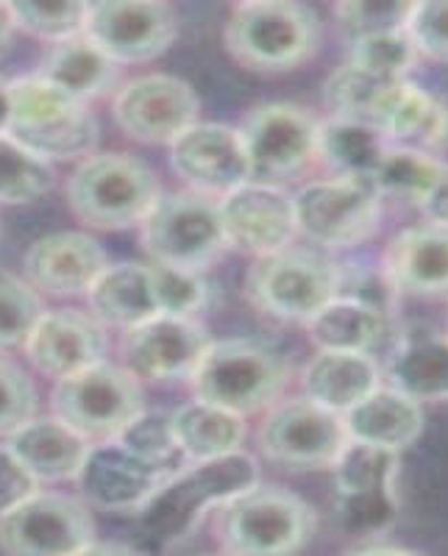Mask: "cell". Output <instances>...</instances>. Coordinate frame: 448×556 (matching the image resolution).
Returning a JSON list of instances; mask_svg holds the SVG:
<instances>
[{"instance_id":"cell-44","label":"cell","mask_w":448,"mask_h":556,"mask_svg":"<svg viewBox=\"0 0 448 556\" xmlns=\"http://www.w3.org/2000/svg\"><path fill=\"white\" fill-rule=\"evenodd\" d=\"M157 267L159 281V304L162 315L167 317H192L207 304V285L198 273L173 270V267Z\"/></svg>"},{"instance_id":"cell-39","label":"cell","mask_w":448,"mask_h":556,"mask_svg":"<svg viewBox=\"0 0 448 556\" xmlns=\"http://www.w3.org/2000/svg\"><path fill=\"white\" fill-rule=\"evenodd\" d=\"M42 315V301L28 281L0 276V351L26 345Z\"/></svg>"},{"instance_id":"cell-2","label":"cell","mask_w":448,"mask_h":556,"mask_svg":"<svg viewBox=\"0 0 448 556\" xmlns=\"http://www.w3.org/2000/svg\"><path fill=\"white\" fill-rule=\"evenodd\" d=\"M228 53L257 73H287L310 62L321 48V17L290 0H251L234 7L226 20Z\"/></svg>"},{"instance_id":"cell-4","label":"cell","mask_w":448,"mask_h":556,"mask_svg":"<svg viewBox=\"0 0 448 556\" xmlns=\"http://www.w3.org/2000/svg\"><path fill=\"white\" fill-rule=\"evenodd\" d=\"M162 198L146 162L126 153H92L67 181V203L82 223L101 231L137 226Z\"/></svg>"},{"instance_id":"cell-5","label":"cell","mask_w":448,"mask_h":556,"mask_svg":"<svg viewBox=\"0 0 448 556\" xmlns=\"http://www.w3.org/2000/svg\"><path fill=\"white\" fill-rule=\"evenodd\" d=\"M315 509L301 495L253 484L221 506V543L228 556H296L315 534Z\"/></svg>"},{"instance_id":"cell-31","label":"cell","mask_w":448,"mask_h":556,"mask_svg":"<svg viewBox=\"0 0 448 556\" xmlns=\"http://www.w3.org/2000/svg\"><path fill=\"white\" fill-rule=\"evenodd\" d=\"M173 434L182 448L184 459L207 462L217 456L237 454L246 437V424L240 415L221 409V406L190 401L171 415Z\"/></svg>"},{"instance_id":"cell-32","label":"cell","mask_w":448,"mask_h":556,"mask_svg":"<svg viewBox=\"0 0 448 556\" xmlns=\"http://www.w3.org/2000/svg\"><path fill=\"white\" fill-rule=\"evenodd\" d=\"M405 81L407 78H398V81L396 78H379L353 67V64H343L323 84V101L335 117L365 123V126L382 131L387 112H390Z\"/></svg>"},{"instance_id":"cell-49","label":"cell","mask_w":448,"mask_h":556,"mask_svg":"<svg viewBox=\"0 0 448 556\" xmlns=\"http://www.w3.org/2000/svg\"><path fill=\"white\" fill-rule=\"evenodd\" d=\"M12 121V81L0 76V134H9Z\"/></svg>"},{"instance_id":"cell-48","label":"cell","mask_w":448,"mask_h":556,"mask_svg":"<svg viewBox=\"0 0 448 556\" xmlns=\"http://www.w3.org/2000/svg\"><path fill=\"white\" fill-rule=\"evenodd\" d=\"M14 14H12V3H0V56L9 51V42H12L14 34Z\"/></svg>"},{"instance_id":"cell-35","label":"cell","mask_w":448,"mask_h":556,"mask_svg":"<svg viewBox=\"0 0 448 556\" xmlns=\"http://www.w3.org/2000/svg\"><path fill=\"white\" fill-rule=\"evenodd\" d=\"M53 187V167L42 156L0 134V203L17 206L42 198Z\"/></svg>"},{"instance_id":"cell-24","label":"cell","mask_w":448,"mask_h":556,"mask_svg":"<svg viewBox=\"0 0 448 556\" xmlns=\"http://www.w3.org/2000/svg\"><path fill=\"white\" fill-rule=\"evenodd\" d=\"M7 448L39 481L78 479L92 445L53 417H34L9 437Z\"/></svg>"},{"instance_id":"cell-13","label":"cell","mask_w":448,"mask_h":556,"mask_svg":"<svg viewBox=\"0 0 448 556\" xmlns=\"http://www.w3.org/2000/svg\"><path fill=\"white\" fill-rule=\"evenodd\" d=\"M237 131L251 162V181L278 187L318 159L321 123L296 103H262Z\"/></svg>"},{"instance_id":"cell-25","label":"cell","mask_w":448,"mask_h":556,"mask_svg":"<svg viewBox=\"0 0 448 556\" xmlns=\"http://www.w3.org/2000/svg\"><path fill=\"white\" fill-rule=\"evenodd\" d=\"M87 298L92 306V317L101 326H117V329L132 331L153 317H162L157 267L153 265H137V262L109 265Z\"/></svg>"},{"instance_id":"cell-17","label":"cell","mask_w":448,"mask_h":556,"mask_svg":"<svg viewBox=\"0 0 448 556\" xmlns=\"http://www.w3.org/2000/svg\"><path fill=\"white\" fill-rule=\"evenodd\" d=\"M228 248L257 260L287 251L298 237L296 203L276 184L248 181L217 201Z\"/></svg>"},{"instance_id":"cell-1","label":"cell","mask_w":448,"mask_h":556,"mask_svg":"<svg viewBox=\"0 0 448 556\" xmlns=\"http://www.w3.org/2000/svg\"><path fill=\"white\" fill-rule=\"evenodd\" d=\"M253 484H259V465L246 451L192 462L176 470L139 509V529L157 548H173L190 538L209 509H221Z\"/></svg>"},{"instance_id":"cell-20","label":"cell","mask_w":448,"mask_h":556,"mask_svg":"<svg viewBox=\"0 0 448 556\" xmlns=\"http://www.w3.org/2000/svg\"><path fill=\"white\" fill-rule=\"evenodd\" d=\"M173 473L139 459L121 443L92 445L78 473L82 495L107 513H139Z\"/></svg>"},{"instance_id":"cell-37","label":"cell","mask_w":448,"mask_h":556,"mask_svg":"<svg viewBox=\"0 0 448 556\" xmlns=\"http://www.w3.org/2000/svg\"><path fill=\"white\" fill-rule=\"evenodd\" d=\"M114 443H121L139 459L151 462L167 473H176L184 468V454L176 443L173 420L167 412H142V415L134 417Z\"/></svg>"},{"instance_id":"cell-21","label":"cell","mask_w":448,"mask_h":556,"mask_svg":"<svg viewBox=\"0 0 448 556\" xmlns=\"http://www.w3.org/2000/svg\"><path fill=\"white\" fill-rule=\"evenodd\" d=\"M23 348L39 374L62 381L107 362V331L87 312H45Z\"/></svg>"},{"instance_id":"cell-6","label":"cell","mask_w":448,"mask_h":556,"mask_svg":"<svg viewBox=\"0 0 448 556\" xmlns=\"http://www.w3.org/2000/svg\"><path fill=\"white\" fill-rule=\"evenodd\" d=\"M9 137L20 146L51 159L89 156L98 146V121L87 103L76 101L39 76L12 81V121Z\"/></svg>"},{"instance_id":"cell-27","label":"cell","mask_w":448,"mask_h":556,"mask_svg":"<svg viewBox=\"0 0 448 556\" xmlns=\"http://www.w3.org/2000/svg\"><path fill=\"white\" fill-rule=\"evenodd\" d=\"M303 399L323 409L346 415L379 387V365L371 354L318 351L303 367Z\"/></svg>"},{"instance_id":"cell-16","label":"cell","mask_w":448,"mask_h":556,"mask_svg":"<svg viewBox=\"0 0 448 556\" xmlns=\"http://www.w3.org/2000/svg\"><path fill=\"white\" fill-rule=\"evenodd\" d=\"M114 121L123 131L146 146H173L198 123L201 101L196 89L176 76L151 73L128 81L114 96Z\"/></svg>"},{"instance_id":"cell-14","label":"cell","mask_w":448,"mask_h":556,"mask_svg":"<svg viewBox=\"0 0 448 556\" xmlns=\"http://www.w3.org/2000/svg\"><path fill=\"white\" fill-rule=\"evenodd\" d=\"M92 534V515L73 495L34 493L0 515V551L7 556H76Z\"/></svg>"},{"instance_id":"cell-19","label":"cell","mask_w":448,"mask_h":556,"mask_svg":"<svg viewBox=\"0 0 448 556\" xmlns=\"http://www.w3.org/2000/svg\"><path fill=\"white\" fill-rule=\"evenodd\" d=\"M209 345L212 340L196 317L162 315L126 331L123 356L137 379L176 381L196 374Z\"/></svg>"},{"instance_id":"cell-50","label":"cell","mask_w":448,"mask_h":556,"mask_svg":"<svg viewBox=\"0 0 448 556\" xmlns=\"http://www.w3.org/2000/svg\"><path fill=\"white\" fill-rule=\"evenodd\" d=\"M357 556H418V554H410V551H401V548H368V551H360Z\"/></svg>"},{"instance_id":"cell-47","label":"cell","mask_w":448,"mask_h":556,"mask_svg":"<svg viewBox=\"0 0 448 556\" xmlns=\"http://www.w3.org/2000/svg\"><path fill=\"white\" fill-rule=\"evenodd\" d=\"M76 556H139V554L123 543H96V540H92V543H89L87 548L78 551Z\"/></svg>"},{"instance_id":"cell-38","label":"cell","mask_w":448,"mask_h":556,"mask_svg":"<svg viewBox=\"0 0 448 556\" xmlns=\"http://www.w3.org/2000/svg\"><path fill=\"white\" fill-rule=\"evenodd\" d=\"M418 62V51L412 45L407 28H393V31H376L351 42L353 67L365 70L379 78H407Z\"/></svg>"},{"instance_id":"cell-26","label":"cell","mask_w":448,"mask_h":556,"mask_svg":"<svg viewBox=\"0 0 448 556\" xmlns=\"http://www.w3.org/2000/svg\"><path fill=\"white\" fill-rule=\"evenodd\" d=\"M351 443L398 454L410 448L423 431L421 404L396 387H376L365 401L343 415Z\"/></svg>"},{"instance_id":"cell-9","label":"cell","mask_w":448,"mask_h":556,"mask_svg":"<svg viewBox=\"0 0 448 556\" xmlns=\"http://www.w3.org/2000/svg\"><path fill=\"white\" fill-rule=\"evenodd\" d=\"M343 276L335 262L312 251L271 253L248 270L246 295L257 309L290 323H310L340 295Z\"/></svg>"},{"instance_id":"cell-28","label":"cell","mask_w":448,"mask_h":556,"mask_svg":"<svg viewBox=\"0 0 448 556\" xmlns=\"http://www.w3.org/2000/svg\"><path fill=\"white\" fill-rule=\"evenodd\" d=\"M312 342L321 351H346V354H371L385 340V312L362 298H343L328 301L310 323Z\"/></svg>"},{"instance_id":"cell-40","label":"cell","mask_w":448,"mask_h":556,"mask_svg":"<svg viewBox=\"0 0 448 556\" xmlns=\"http://www.w3.org/2000/svg\"><path fill=\"white\" fill-rule=\"evenodd\" d=\"M89 3H12L14 26L45 42L59 45L67 39L78 37L87 28Z\"/></svg>"},{"instance_id":"cell-45","label":"cell","mask_w":448,"mask_h":556,"mask_svg":"<svg viewBox=\"0 0 448 556\" xmlns=\"http://www.w3.org/2000/svg\"><path fill=\"white\" fill-rule=\"evenodd\" d=\"M34 493H39L37 479L3 445L0 448V515L14 509V506L23 504L26 498H32Z\"/></svg>"},{"instance_id":"cell-22","label":"cell","mask_w":448,"mask_h":556,"mask_svg":"<svg viewBox=\"0 0 448 556\" xmlns=\"http://www.w3.org/2000/svg\"><path fill=\"white\" fill-rule=\"evenodd\" d=\"M107 267V251L82 231L48 235L26 253L28 285L57 298L89 295Z\"/></svg>"},{"instance_id":"cell-7","label":"cell","mask_w":448,"mask_h":556,"mask_svg":"<svg viewBox=\"0 0 448 556\" xmlns=\"http://www.w3.org/2000/svg\"><path fill=\"white\" fill-rule=\"evenodd\" d=\"M53 415L89 445L114 443L134 417L146 412L137 376L128 367L98 362L53 387Z\"/></svg>"},{"instance_id":"cell-43","label":"cell","mask_w":448,"mask_h":556,"mask_svg":"<svg viewBox=\"0 0 448 556\" xmlns=\"http://www.w3.org/2000/svg\"><path fill=\"white\" fill-rule=\"evenodd\" d=\"M405 28L418 56L448 64V3H412Z\"/></svg>"},{"instance_id":"cell-33","label":"cell","mask_w":448,"mask_h":556,"mask_svg":"<svg viewBox=\"0 0 448 556\" xmlns=\"http://www.w3.org/2000/svg\"><path fill=\"white\" fill-rule=\"evenodd\" d=\"M396 390L415 401H448V340L446 337H410L396 348L390 362Z\"/></svg>"},{"instance_id":"cell-36","label":"cell","mask_w":448,"mask_h":556,"mask_svg":"<svg viewBox=\"0 0 448 556\" xmlns=\"http://www.w3.org/2000/svg\"><path fill=\"white\" fill-rule=\"evenodd\" d=\"M440 167V159L430 156V153L415 151V148H390L373 176V187L379 190V195L405 198L418 206L432 190Z\"/></svg>"},{"instance_id":"cell-18","label":"cell","mask_w":448,"mask_h":556,"mask_svg":"<svg viewBox=\"0 0 448 556\" xmlns=\"http://www.w3.org/2000/svg\"><path fill=\"white\" fill-rule=\"evenodd\" d=\"M171 165L192 192L226 198L251 181V162L237 128L221 123H196L171 146Z\"/></svg>"},{"instance_id":"cell-11","label":"cell","mask_w":448,"mask_h":556,"mask_svg":"<svg viewBox=\"0 0 448 556\" xmlns=\"http://www.w3.org/2000/svg\"><path fill=\"white\" fill-rule=\"evenodd\" d=\"M337 520L353 538H371L398 518V454L373 445L348 443L335 468Z\"/></svg>"},{"instance_id":"cell-30","label":"cell","mask_w":448,"mask_h":556,"mask_svg":"<svg viewBox=\"0 0 448 556\" xmlns=\"http://www.w3.org/2000/svg\"><path fill=\"white\" fill-rule=\"evenodd\" d=\"M390 139L365 123L332 117L318 131V159L337 178H365L373 181L382 159L390 151Z\"/></svg>"},{"instance_id":"cell-3","label":"cell","mask_w":448,"mask_h":556,"mask_svg":"<svg viewBox=\"0 0 448 556\" xmlns=\"http://www.w3.org/2000/svg\"><path fill=\"white\" fill-rule=\"evenodd\" d=\"M287 379L290 365L285 356L257 340L212 342L190 376L198 401L240 417L276 404Z\"/></svg>"},{"instance_id":"cell-8","label":"cell","mask_w":448,"mask_h":556,"mask_svg":"<svg viewBox=\"0 0 448 556\" xmlns=\"http://www.w3.org/2000/svg\"><path fill=\"white\" fill-rule=\"evenodd\" d=\"M142 245L153 265L201 273L228 248L215 198L184 190L162 195L142 220Z\"/></svg>"},{"instance_id":"cell-23","label":"cell","mask_w":448,"mask_h":556,"mask_svg":"<svg viewBox=\"0 0 448 556\" xmlns=\"http://www.w3.org/2000/svg\"><path fill=\"white\" fill-rule=\"evenodd\" d=\"M387 285L415 298H448V228L415 226L390 242L385 253Z\"/></svg>"},{"instance_id":"cell-46","label":"cell","mask_w":448,"mask_h":556,"mask_svg":"<svg viewBox=\"0 0 448 556\" xmlns=\"http://www.w3.org/2000/svg\"><path fill=\"white\" fill-rule=\"evenodd\" d=\"M418 208L423 212V217L432 223V226H443L448 228V165L443 162L440 173H437L435 184H432V190L426 192Z\"/></svg>"},{"instance_id":"cell-42","label":"cell","mask_w":448,"mask_h":556,"mask_svg":"<svg viewBox=\"0 0 448 556\" xmlns=\"http://www.w3.org/2000/svg\"><path fill=\"white\" fill-rule=\"evenodd\" d=\"M410 9L412 3H340L335 7V14L353 42L368 34L405 28Z\"/></svg>"},{"instance_id":"cell-29","label":"cell","mask_w":448,"mask_h":556,"mask_svg":"<svg viewBox=\"0 0 448 556\" xmlns=\"http://www.w3.org/2000/svg\"><path fill=\"white\" fill-rule=\"evenodd\" d=\"M114 70H117V64L87 34H78L67 42L53 45L37 76L73 96L76 101L87 103L112 87Z\"/></svg>"},{"instance_id":"cell-15","label":"cell","mask_w":448,"mask_h":556,"mask_svg":"<svg viewBox=\"0 0 448 556\" xmlns=\"http://www.w3.org/2000/svg\"><path fill=\"white\" fill-rule=\"evenodd\" d=\"M84 34L114 64L151 62L176 42L178 17L157 0H107L89 3Z\"/></svg>"},{"instance_id":"cell-12","label":"cell","mask_w":448,"mask_h":556,"mask_svg":"<svg viewBox=\"0 0 448 556\" xmlns=\"http://www.w3.org/2000/svg\"><path fill=\"white\" fill-rule=\"evenodd\" d=\"M351 443L343 415L310 399H290L267 412L259 429V448L287 470L335 468Z\"/></svg>"},{"instance_id":"cell-34","label":"cell","mask_w":448,"mask_h":556,"mask_svg":"<svg viewBox=\"0 0 448 556\" xmlns=\"http://www.w3.org/2000/svg\"><path fill=\"white\" fill-rule=\"evenodd\" d=\"M387 139L418 148H448V101L432 96L418 84L405 81L385 117Z\"/></svg>"},{"instance_id":"cell-41","label":"cell","mask_w":448,"mask_h":556,"mask_svg":"<svg viewBox=\"0 0 448 556\" xmlns=\"http://www.w3.org/2000/svg\"><path fill=\"white\" fill-rule=\"evenodd\" d=\"M37 417V390L26 370L0 359V437H12Z\"/></svg>"},{"instance_id":"cell-10","label":"cell","mask_w":448,"mask_h":556,"mask_svg":"<svg viewBox=\"0 0 448 556\" xmlns=\"http://www.w3.org/2000/svg\"><path fill=\"white\" fill-rule=\"evenodd\" d=\"M296 203L298 235L323 248H353L379 228L382 195L365 178H323L307 184Z\"/></svg>"}]
</instances>
